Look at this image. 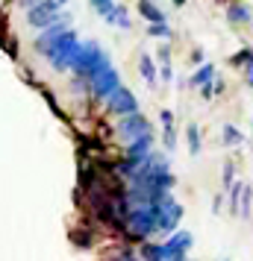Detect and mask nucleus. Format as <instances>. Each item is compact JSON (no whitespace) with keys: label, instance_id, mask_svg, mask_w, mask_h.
Instances as JSON below:
<instances>
[{"label":"nucleus","instance_id":"f257e3e1","mask_svg":"<svg viewBox=\"0 0 253 261\" xmlns=\"http://www.w3.org/2000/svg\"><path fill=\"white\" fill-rule=\"evenodd\" d=\"M106 65H112L106 56V50L100 47L97 41H80V50H77V56H74L71 68L68 71L74 76H83V80H91L97 71H103Z\"/></svg>","mask_w":253,"mask_h":261},{"label":"nucleus","instance_id":"f03ea898","mask_svg":"<svg viewBox=\"0 0 253 261\" xmlns=\"http://www.w3.org/2000/svg\"><path fill=\"white\" fill-rule=\"evenodd\" d=\"M124 235L130 241H147L150 235H156V202L130 205V212L124 217Z\"/></svg>","mask_w":253,"mask_h":261},{"label":"nucleus","instance_id":"7ed1b4c3","mask_svg":"<svg viewBox=\"0 0 253 261\" xmlns=\"http://www.w3.org/2000/svg\"><path fill=\"white\" fill-rule=\"evenodd\" d=\"M77 50H80V38H77V33H74V30H65L62 36H56L48 47L41 50V56H48V62L56 68V71H68L71 62H74V56H77Z\"/></svg>","mask_w":253,"mask_h":261},{"label":"nucleus","instance_id":"20e7f679","mask_svg":"<svg viewBox=\"0 0 253 261\" xmlns=\"http://www.w3.org/2000/svg\"><path fill=\"white\" fill-rule=\"evenodd\" d=\"M180 220H182V205L177 200L165 197L162 202H156V232L171 235V232H177Z\"/></svg>","mask_w":253,"mask_h":261},{"label":"nucleus","instance_id":"39448f33","mask_svg":"<svg viewBox=\"0 0 253 261\" xmlns=\"http://www.w3.org/2000/svg\"><path fill=\"white\" fill-rule=\"evenodd\" d=\"M121 85V76H118V71L112 68V65H106L103 71H97L91 80H88V94H95L97 100H106L115 88Z\"/></svg>","mask_w":253,"mask_h":261},{"label":"nucleus","instance_id":"423d86ee","mask_svg":"<svg viewBox=\"0 0 253 261\" xmlns=\"http://www.w3.org/2000/svg\"><path fill=\"white\" fill-rule=\"evenodd\" d=\"M106 109L112 112V115H133V112H139V100H135V94L130 91V88H124V85H118L112 94L106 97Z\"/></svg>","mask_w":253,"mask_h":261},{"label":"nucleus","instance_id":"0eeeda50","mask_svg":"<svg viewBox=\"0 0 253 261\" xmlns=\"http://www.w3.org/2000/svg\"><path fill=\"white\" fill-rule=\"evenodd\" d=\"M59 18H62L59 6H53L50 0H41V3H36V6H30V9H27V21H30V27H38V30L56 24Z\"/></svg>","mask_w":253,"mask_h":261},{"label":"nucleus","instance_id":"6e6552de","mask_svg":"<svg viewBox=\"0 0 253 261\" xmlns=\"http://www.w3.org/2000/svg\"><path fill=\"white\" fill-rule=\"evenodd\" d=\"M118 135L124 141H133L139 135H150V120H147L145 115H139V112L124 115V118L118 120Z\"/></svg>","mask_w":253,"mask_h":261},{"label":"nucleus","instance_id":"1a4fd4ad","mask_svg":"<svg viewBox=\"0 0 253 261\" xmlns=\"http://www.w3.org/2000/svg\"><path fill=\"white\" fill-rule=\"evenodd\" d=\"M65 30H68V18H59L56 24L44 27V30H41V36L36 38V50H38V53H41V50L48 47V44H50V41H53V38H56V36H62Z\"/></svg>","mask_w":253,"mask_h":261},{"label":"nucleus","instance_id":"9d476101","mask_svg":"<svg viewBox=\"0 0 253 261\" xmlns=\"http://www.w3.org/2000/svg\"><path fill=\"white\" fill-rule=\"evenodd\" d=\"M147 153H153V135H139L133 141H127V155L130 159H142Z\"/></svg>","mask_w":253,"mask_h":261},{"label":"nucleus","instance_id":"9b49d317","mask_svg":"<svg viewBox=\"0 0 253 261\" xmlns=\"http://www.w3.org/2000/svg\"><path fill=\"white\" fill-rule=\"evenodd\" d=\"M227 21L229 24H250L253 21V12H250V6L247 3H229V9H227Z\"/></svg>","mask_w":253,"mask_h":261},{"label":"nucleus","instance_id":"f8f14e48","mask_svg":"<svg viewBox=\"0 0 253 261\" xmlns=\"http://www.w3.org/2000/svg\"><path fill=\"white\" fill-rule=\"evenodd\" d=\"M139 12H142V18L150 21V24H165V12L159 9L153 0H139Z\"/></svg>","mask_w":253,"mask_h":261},{"label":"nucleus","instance_id":"ddd939ff","mask_svg":"<svg viewBox=\"0 0 253 261\" xmlns=\"http://www.w3.org/2000/svg\"><path fill=\"white\" fill-rule=\"evenodd\" d=\"M139 71H142V76H145L147 85H156V65H153V59L147 56V53H142V59H139Z\"/></svg>","mask_w":253,"mask_h":261},{"label":"nucleus","instance_id":"4468645a","mask_svg":"<svg viewBox=\"0 0 253 261\" xmlns=\"http://www.w3.org/2000/svg\"><path fill=\"white\" fill-rule=\"evenodd\" d=\"M159 76H162L165 83H171V76H174V71H171V47L168 44L159 47Z\"/></svg>","mask_w":253,"mask_h":261},{"label":"nucleus","instance_id":"2eb2a0df","mask_svg":"<svg viewBox=\"0 0 253 261\" xmlns=\"http://www.w3.org/2000/svg\"><path fill=\"white\" fill-rule=\"evenodd\" d=\"M212 80H215V68H212V65H200V68L192 73V85H197V88L209 85Z\"/></svg>","mask_w":253,"mask_h":261},{"label":"nucleus","instance_id":"dca6fc26","mask_svg":"<svg viewBox=\"0 0 253 261\" xmlns=\"http://www.w3.org/2000/svg\"><path fill=\"white\" fill-rule=\"evenodd\" d=\"M106 24L121 27V30H130V27H133V21H130V12H127L124 6H115V12L109 15V21H106Z\"/></svg>","mask_w":253,"mask_h":261},{"label":"nucleus","instance_id":"f3484780","mask_svg":"<svg viewBox=\"0 0 253 261\" xmlns=\"http://www.w3.org/2000/svg\"><path fill=\"white\" fill-rule=\"evenodd\" d=\"M250 205H253V185H244L241 188V200H239V217H250Z\"/></svg>","mask_w":253,"mask_h":261},{"label":"nucleus","instance_id":"a211bd4d","mask_svg":"<svg viewBox=\"0 0 253 261\" xmlns=\"http://www.w3.org/2000/svg\"><path fill=\"white\" fill-rule=\"evenodd\" d=\"M142 261H165L162 244H142Z\"/></svg>","mask_w":253,"mask_h":261},{"label":"nucleus","instance_id":"6ab92c4d","mask_svg":"<svg viewBox=\"0 0 253 261\" xmlns=\"http://www.w3.org/2000/svg\"><path fill=\"white\" fill-rule=\"evenodd\" d=\"M186 138H189V153L197 155L200 153V129H197V123H189L186 126Z\"/></svg>","mask_w":253,"mask_h":261},{"label":"nucleus","instance_id":"aec40b11","mask_svg":"<svg viewBox=\"0 0 253 261\" xmlns=\"http://www.w3.org/2000/svg\"><path fill=\"white\" fill-rule=\"evenodd\" d=\"M115 6H118L115 0H91V9H95L103 21H109V15L115 12Z\"/></svg>","mask_w":253,"mask_h":261},{"label":"nucleus","instance_id":"412c9836","mask_svg":"<svg viewBox=\"0 0 253 261\" xmlns=\"http://www.w3.org/2000/svg\"><path fill=\"white\" fill-rule=\"evenodd\" d=\"M221 135H224V144H227V147H239V144L244 141V135H241L233 123H224V132H221Z\"/></svg>","mask_w":253,"mask_h":261},{"label":"nucleus","instance_id":"4be33fe9","mask_svg":"<svg viewBox=\"0 0 253 261\" xmlns=\"http://www.w3.org/2000/svg\"><path fill=\"white\" fill-rule=\"evenodd\" d=\"M241 188H244V182H233L229 185V212L233 214H239V200H241Z\"/></svg>","mask_w":253,"mask_h":261},{"label":"nucleus","instance_id":"5701e85b","mask_svg":"<svg viewBox=\"0 0 253 261\" xmlns=\"http://www.w3.org/2000/svg\"><path fill=\"white\" fill-rule=\"evenodd\" d=\"M147 36H153V38H171L174 33H171L168 24H147Z\"/></svg>","mask_w":253,"mask_h":261},{"label":"nucleus","instance_id":"b1692460","mask_svg":"<svg viewBox=\"0 0 253 261\" xmlns=\"http://www.w3.org/2000/svg\"><path fill=\"white\" fill-rule=\"evenodd\" d=\"M103 261H139V258H135L133 249H118V252H109Z\"/></svg>","mask_w":253,"mask_h":261},{"label":"nucleus","instance_id":"393cba45","mask_svg":"<svg viewBox=\"0 0 253 261\" xmlns=\"http://www.w3.org/2000/svg\"><path fill=\"white\" fill-rule=\"evenodd\" d=\"M233 65H244V68H247V65H253V50L250 47L239 50V53L233 56Z\"/></svg>","mask_w":253,"mask_h":261},{"label":"nucleus","instance_id":"a878e982","mask_svg":"<svg viewBox=\"0 0 253 261\" xmlns=\"http://www.w3.org/2000/svg\"><path fill=\"white\" fill-rule=\"evenodd\" d=\"M159 120H162V129H171V126H174V112L162 109V112H159Z\"/></svg>","mask_w":253,"mask_h":261},{"label":"nucleus","instance_id":"bb28decb","mask_svg":"<svg viewBox=\"0 0 253 261\" xmlns=\"http://www.w3.org/2000/svg\"><path fill=\"white\" fill-rule=\"evenodd\" d=\"M233 182H236V179H233V162H227V165H224V191H227Z\"/></svg>","mask_w":253,"mask_h":261},{"label":"nucleus","instance_id":"cd10ccee","mask_svg":"<svg viewBox=\"0 0 253 261\" xmlns=\"http://www.w3.org/2000/svg\"><path fill=\"white\" fill-rule=\"evenodd\" d=\"M165 147H168V150H174V147H177V132H174V126H171V129H165Z\"/></svg>","mask_w":253,"mask_h":261},{"label":"nucleus","instance_id":"c85d7f7f","mask_svg":"<svg viewBox=\"0 0 253 261\" xmlns=\"http://www.w3.org/2000/svg\"><path fill=\"white\" fill-rule=\"evenodd\" d=\"M244 76H247V85H253V65H247V68H244Z\"/></svg>","mask_w":253,"mask_h":261},{"label":"nucleus","instance_id":"c756f323","mask_svg":"<svg viewBox=\"0 0 253 261\" xmlns=\"http://www.w3.org/2000/svg\"><path fill=\"white\" fill-rule=\"evenodd\" d=\"M36 3H41V0H21V6H27V9H30V6H36Z\"/></svg>","mask_w":253,"mask_h":261},{"label":"nucleus","instance_id":"7c9ffc66","mask_svg":"<svg viewBox=\"0 0 253 261\" xmlns=\"http://www.w3.org/2000/svg\"><path fill=\"white\" fill-rule=\"evenodd\" d=\"M50 3H53V6H59V9H62V6H65L68 0H50Z\"/></svg>","mask_w":253,"mask_h":261},{"label":"nucleus","instance_id":"2f4dec72","mask_svg":"<svg viewBox=\"0 0 253 261\" xmlns=\"http://www.w3.org/2000/svg\"><path fill=\"white\" fill-rule=\"evenodd\" d=\"M182 3H186V0H174V6H182Z\"/></svg>","mask_w":253,"mask_h":261}]
</instances>
